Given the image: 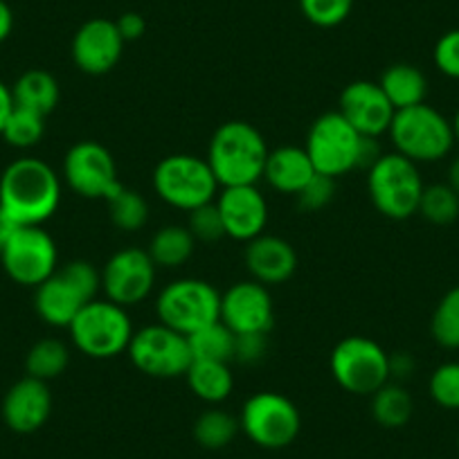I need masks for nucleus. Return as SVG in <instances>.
<instances>
[{"mask_svg":"<svg viewBox=\"0 0 459 459\" xmlns=\"http://www.w3.org/2000/svg\"><path fill=\"white\" fill-rule=\"evenodd\" d=\"M61 203V178L41 158H19L0 176V210L19 225H43Z\"/></svg>","mask_w":459,"mask_h":459,"instance_id":"1","label":"nucleus"},{"mask_svg":"<svg viewBox=\"0 0 459 459\" xmlns=\"http://www.w3.org/2000/svg\"><path fill=\"white\" fill-rule=\"evenodd\" d=\"M304 152L317 174L335 180L354 169H369L383 153L377 140L360 135L338 110L316 117L307 134Z\"/></svg>","mask_w":459,"mask_h":459,"instance_id":"2","label":"nucleus"},{"mask_svg":"<svg viewBox=\"0 0 459 459\" xmlns=\"http://www.w3.org/2000/svg\"><path fill=\"white\" fill-rule=\"evenodd\" d=\"M268 153L271 149L257 126L230 120L212 134L205 160L221 187H237L257 185L264 178Z\"/></svg>","mask_w":459,"mask_h":459,"instance_id":"3","label":"nucleus"},{"mask_svg":"<svg viewBox=\"0 0 459 459\" xmlns=\"http://www.w3.org/2000/svg\"><path fill=\"white\" fill-rule=\"evenodd\" d=\"M101 290V271L86 259H74L56 268L34 289V308L46 325L68 329L70 322Z\"/></svg>","mask_w":459,"mask_h":459,"instance_id":"4","label":"nucleus"},{"mask_svg":"<svg viewBox=\"0 0 459 459\" xmlns=\"http://www.w3.org/2000/svg\"><path fill=\"white\" fill-rule=\"evenodd\" d=\"M387 135L394 152L417 165L444 160L455 147L453 122L426 101L396 110Z\"/></svg>","mask_w":459,"mask_h":459,"instance_id":"5","label":"nucleus"},{"mask_svg":"<svg viewBox=\"0 0 459 459\" xmlns=\"http://www.w3.org/2000/svg\"><path fill=\"white\" fill-rule=\"evenodd\" d=\"M68 331L73 344L83 356L108 360L129 350L135 329L125 307L97 298L77 313Z\"/></svg>","mask_w":459,"mask_h":459,"instance_id":"6","label":"nucleus"},{"mask_svg":"<svg viewBox=\"0 0 459 459\" xmlns=\"http://www.w3.org/2000/svg\"><path fill=\"white\" fill-rule=\"evenodd\" d=\"M423 187L417 162L396 152L381 153L368 169L369 201L385 219L405 221L417 214Z\"/></svg>","mask_w":459,"mask_h":459,"instance_id":"7","label":"nucleus"},{"mask_svg":"<svg viewBox=\"0 0 459 459\" xmlns=\"http://www.w3.org/2000/svg\"><path fill=\"white\" fill-rule=\"evenodd\" d=\"M329 369L344 392L372 396L390 381V354L368 335H347L331 351Z\"/></svg>","mask_w":459,"mask_h":459,"instance_id":"8","label":"nucleus"},{"mask_svg":"<svg viewBox=\"0 0 459 459\" xmlns=\"http://www.w3.org/2000/svg\"><path fill=\"white\" fill-rule=\"evenodd\" d=\"M219 180L205 158L192 153H171L153 169V189L167 205L192 212L212 203L219 194Z\"/></svg>","mask_w":459,"mask_h":459,"instance_id":"9","label":"nucleus"},{"mask_svg":"<svg viewBox=\"0 0 459 459\" xmlns=\"http://www.w3.org/2000/svg\"><path fill=\"white\" fill-rule=\"evenodd\" d=\"M158 322L183 335L221 320V293L205 280L180 277L169 281L156 298Z\"/></svg>","mask_w":459,"mask_h":459,"instance_id":"10","label":"nucleus"},{"mask_svg":"<svg viewBox=\"0 0 459 459\" xmlns=\"http://www.w3.org/2000/svg\"><path fill=\"white\" fill-rule=\"evenodd\" d=\"M239 426L255 446L280 450L298 439L302 430V414L289 396L266 390L246 399L239 414Z\"/></svg>","mask_w":459,"mask_h":459,"instance_id":"11","label":"nucleus"},{"mask_svg":"<svg viewBox=\"0 0 459 459\" xmlns=\"http://www.w3.org/2000/svg\"><path fill=\"white\" fill-rule=\"evenodd\" d=\"M126 354L140 374L152 378L185 377L194 360L187 335L169 329L162 322L134 331Z\"/></svg>","mask_w":459,"mask_h":459,"instance_id":"12","label":"nucleus"},{"mask_svg":"<svg viewBox=\"0 0 459 459\" xmlns=\"http://www.w3.org/2000/svg\"><path fill=\"white\" fill-rule=\"evenodd\" d=\"M0 264L16 284L37 289L59 268V253L43 225H21L3 244Z\"/></svg>","mask_w":459,"mask_h":459,"instance_id":"13","label":"nucleus"},{"mask_svg":"<svg viewBox=\"0 0 459 459\" xmlns=\"http://www.w3.org/2000/svg\"><path fill=\"white\" fill-rule=\"evenodd\" d=\"M64 180L74 194L91 201H108L122 187L113 153L95 140H82L65 152Z\"/></svg>","mask_w":459,"mask_h":459,"instance_id":"14","label":"nucleus"},{"mask_svg":"<svg viewBox=\"0 0 459 459\" xmlns=\"http://www.w3.org/2000/svg\"><path fill=\"white\" fill-rule=\"evenodd\" d=\"M156 271L147 250L122 248L101 268V290L110 302L125 308L135 307L153 293Z\"/></svg>","mask_w":459,"mask_h":459,"instance_id":"15","label":"nucleus"},{"mask_svg":"<svg viewBox=\"0 0 459 459\" xmlns=\"http://www.w3.org/2000/svg\"><path fill=\"white\" fill-rule=\"evenodd\" d=\"M221 322L235 335L268 333L275 322V307L268 286L255 280L230 286L221 293Z\"/></svg>","mask_w":459,"mask_h":459,"instance_id":"16","label":"nucleus"},{"mask_svg":"<svg viewBox=\"0 0 459 459\" xmlns=\"http://www.w3.org/2000/svg\"><path fill=\"white\" fill-rule=\"evenodd\" d=\"M338 113L350 122L360 135L378 140L387 135L394 117V106L385 97L378 82H368V79H356L347 83L340 92Z\"/></svg>","mask_w":459,"mask_h":459,"instance_id":"17","label":"nucleus"},{"mask_svg":"<svg viewBox=\"0 0 459 459\" xmlns=\"http://www.w3.org/2000/svg\"><path fill=\"white\" fill-rule=\"evenodd\" d=\"M125 39L110 19H91L73 37V61L83 74H108L125 55Z\"/></svg>","mask_w":459,"mask_h":459,"instance_id":"18","label":"nucleus"},{"mask_svg":"<svg viewBox=\"0 0 459 459\" xmlns=\"http://www.w3.org/2000/svg\"><path fill=\"white\" fill-rule=\"evenodd\" d=\"M214 203L223 219L225 237L248 244L264 235L268 225V203L257 185L221 187Z\"/></svg>","mask_w":459,"mask_h":459,"instance_id":"19","label":"nucleus"},{"mask_svg":"<svg viewBox=\"0 0 459 459\" xmlns=\"http://www.w3.org/2000/svg\"><path fill=\"white\" fill-rule=\"evenodd\" d=\"M52 414V392L46 381L25 377L7 390L3 399V419L19 435L41 430Z\"/></svg>","mask_w":459,"mask_h":459,"instance_id":"20","label":"nucleus"},{"mask_svg":"<svg viewBox=\"0 0 459 459\" xmlns=\"http://www.w3.org/2000/svg\"><path fill=\"white\" fill-rule=\"evenodd\" d=\"M244 262L250 273V280L264 286H277L295 275L298 253L286 239L264 232L257 239L246 244Z\"/></svg>","mask_w":459,"mask_h":459,"instance_id":"21","label":"nucleus"},{"mask_svg":"<svg viewBox=\"0 0 459 459\" xmlns=\"http://www.w3.org/2000/svg\"><path fill=\"white\" fill-rule=\"evenodd\" d=\"M316 167H313L311 158L304 152V147H277L268 153L266 169H264V180L271 185L275 192L295 194L302 192L304 185L316 176Z\"/></svg>","mask_w":459,"mask_h":459,"instance_id":"22","label":"nucleus"},{"mask_svg":"<svg viewBox=\"0 0 459 459\" xmlns=\"http://www.w3.org/2000/svg\"><path fill=\"white\" fill-rule=\"evenodd\" d=\"M185 381L196 399L210 405H219L235 390V377L230 363H216V360H192L185 372Z\"/></svg>","mask_w":459,"mask_h":459,"instance_id":"23","label":"nucleus"},{"mask_svg":"<svg viewBox=\"0 0 459 459\" xmlns=\"http://www.w3.org/2000/svg\"><path fill=\"white\" fill-rule=\"evenodd\" d=\"M378 86L383 88L394 110L423 104L428 97L426 74L412 64H394L385 68L378 79Z\"/></svg>","mask_w":459,"mask_h":459,"instance_id":"24","label":"nucleus"},{"mask_svg":"<svg viewBox=\"0 0 459 459\" xmlns=\"http://www.w3.org/2000/svg\"><path fill=\"white\" fill-rule=\"evenodd\" d=\"M12 97H14V106L37 110L48 117L59 104L61 92L55 74L41 68H32L16 79V83L12 86Z\"/></svg>","mask_w":459,"mask_h":459,"instance_id":"25","label":"nucleus"},{"mask_svg":"<svg viewBox=\"0 0 459 459\" xmlns=\"http://www.w3.org/2000/svg\"><path fill=\"white\" fill-rule=\"evenodd\" d=\"M196 239L187 225H165L149 241V257L156 268H180L192 259Z\"/></svg>","mask_w":459,"mask_h":459,"instance_id":"26","label":"nucleus"},{"mask_svg":"<svg viewBox=\"0 0 459 459\" xmlns=\"http://www.w3.org/2000/svg\"><path fill=\"white\" fill-rule=\"evenodd\" d=\"M369 408H372V417L378 426L396 430L412 419L414 401L412 394L399 381H387L385 385L374 392Z\"/></svg>","mask_w":459,"mask_h":459,"instance_id":"27","label":"nucleus"},{"mask_svg":"<svg viewBox=\"0 0 459 459\" xmlns=\"http://www.w3.org/2000/svg\"><path fill=\"white\" fill-rule=\"evenodd\" d=\"M187 340L194 360H216V363H232L235 360L237 335L221 320L194 331L192 335H187Z\"/></svg>","mask_w":459,"mask_h":459,"instance_id":"28","label":"nucleus"},{"mask_svg":"<svg viewBox=\"0 0 459 459\" xmlns=\"http://www.w3.org/2000/svg\"><path fill=\"white\" fill-rule=\"evenodd\" d=\"M70 365L68 344L56 338H43L32 344V350L25 356V372L39 381H55Z\"/></svg>","mask_w":459,"mask_h":459,"instance_id":"29","label":"nucleus"},{"mask_svg":"<svg viewBox=\"0 0 459 459\" xmlns=\"http://www.w3.org/2000/svg\"><path fill=\"white\" fill-rule=\"evenodd\" d=\"M241 432L239 417L225 412L221 408H210L198 414L194 421V439L198 446L207 450H221L235 441V437Z\"/></svg>","mask_w":459,"mask_h":459,"instance_id":"30","label":"nucleus"},{"mask_svg":"<svg viewBox=\"0 0 459 459\" xmlns=\"http://www.w3.org/2000/svg\"><path fill=\"white\" fill-rule=\"evenodd\" d=\"M108 205V216L110 223L117 230H125V232H135V230L144 228L149 221V205L144 201V196L135 189L125 187L122 185L113 196L106 201Z\"/></svg>","mask_w":459,"mask_h":459,"instance_id":"31","label":"nucleus"},{"mask_svg":"<svg viewBox=\"0 0 459 459\" xmlns=\"http://www.w3.org/2000/svg\"><path fill=\"white\" fill-rule=\"evenodd\" d=\"M43 134H46V115L23 108V106H14L0 135L5 138L10 147L32 149L41 143Z\"/></svg>","mask_w":459,"mask_h":459,"instance_id":"32","label":"nucleus"},{"mask_svg":"<svg viewBox=\"0 0 459 459\" xmlns=\"http://www.w3.org/2000/svg\"><path fill=\"white\" fill-rule=\"evenodd\" d=\"M430 333L444 350H459V286L446 290L430 317Z\"/></svg>","mask_w":459,"mask_h":459,"instance_id":"33","label":"nucleus"},{"mask_svg":"<svg viewBox=\"0 0 459 459\" xmlns=\"http://www.w3.org/2000/svg\"><path fill=\"white\" fill-rule=\"evenodd\" d=\"M417 214L432 225L455 223L459 219V194L448 183L426 185Z\"/></svg>","mask_w":459,"mask_h":459,"instance_id":"34","label":"nucleus"},{"mask_svg":"<svg viewBox=\"0 0 459 459\" xmlns=\"http://www.w3.org/2000/svg\"><path fill=\"white\" fill-rule=\"evenodd\" d=\"M432 401L444 410H459V360L441 363L428 378Z\"/></svg>","mask_w":459,"mask_h":459,"instance_id":"35","label":"nucleus"},{"mask_svg":"<svg viewBox=\"0 0 459 459\" xmlns=\"http://www.w3.org/2000/svg\"><path fill=\"white\" fill-rule=\"evenodd\" d=\"M299 10L316 28H335L350 19L354 0H299Z\"/></svg>","mask_w":459,"mask_h":459,"instance_id":"36","label":"nucleus"},{"mask_svg":"<svg viewBox=\"0 0 459 459\" xmlns=\"http://www.w3.org/2000/svg\"><path fill=\"white\" fill-rule=\"evenodd\" d=\"M187 230L192 232V237L203 244H216L219 239L225 237L223 219H221V212L216 207V203H205V205L196 207V210L187 212Z\"/></svg>","mask_w":459,"mask_h":459,"instance_id":"37","label":"nucleus"},{"mask_svg":"<svg viewBox=\"0 0 459 459\" xmlns=\"http://www.w3.org/2000/svg\"><path fill=\"white\" fill-rule=\"evenodd\" d=\"M335 196V178L325 174H316L307 185L302 187V192L295 194V201L302 212H320L333 201Z\"/></svg>","mask_w":459,"mask_h":459,"instance_id":"38","label":"nucleus"},{"mask_svg":"<svg viewBox=\"0 0 459 459\" xmlns=\"http://www.w3.org/2000/svg\"><path fill=\"white\" fill-rule=\"evenodd\" d=\"M437 70L450 79H459V28L441 34L432 50Z\"/></svg>","mask_w":459,"mask_h":459,"instance_id":"39","label":"nucleus"},{"mask_svg":"<svg viewBox=\"0 0 459 459\" xmlns=\"http://www.w3.org/2000/svg\"><path fill=\"white\" fill-rule=\"evenodd\" d=\"M268 333H246V335H237L235 340V360L244 365H253L259 363L266 354L268 347Z\"/></svg>","mask_w":459,"mask_h":459,"instance_id":"40","label":"nucleus"},{"mask_svg":"<svg viewBox=\"0 0 459 459\" xmlns=\"http://www.w3.org/2000/svg\"><path fill=\"white\" fill-rule=\"evenodd\" d=\"M115 25H117V32L122 34L125 43L138 41V39H143L144 32H147V21H144V16L138 14V12H125L120 19H115Z\"/></svg>","mask_w":459,"mask_h":459,"instance_id":"41","label":"nucleus"},{"mask_svg":"<svg viewBox=\"0 0 459 459\" xmlns=\"http://www.w3.org/2000/svg\"><path fill=\"white\" fill-rule=\"evenodd\" d=\"M414 369V360L410 354H390V381L410 377Z\"/></svg>","mask_w":459,"mask_h":459,"instance_id":"42","label":"nucleus"},{"mask_svg":"<svg viewBox=\"0 0 459 459\" xmlns=\"http://www.w3.org/2000/svg\"><path fill=\"white\" fill-rule=\"evenodd\" d=\"M12 30H14V12L5 0H0V43L10 39Z\"/></svg>","mask_w":459,"mask_h":459,"instance_id":"43","label":"nucleus"},{"mask_svg":"<svg viewBox=\"0 0 459 459\" xmlns=\"http://www.w3.org/2000/svg\"><path fill=\"white\" fill-rule=\"evenodd\" d=\"M12 108H14V97H12V88L0 82V134L5 126L7 117H10Z\"/></svg>","mask_w":459,"mask_h":459,"instance_id":"44","label":"nucleus"},{"mask_svg":"<svg viewBox=\"0 0 459 459\" xmlns=\"http://www.w3.org/2000/svg\"><path fill=\"white\" fill-rule=\"evenodd\" d=\"M446 183H448L450 187H453L455 192L459 194V153L453 158V160H450V165H448V180H446Z\"/></svg>","mask_w":459,"mask_h":459,"instance_id":"45","label":"nucleus"},{"mask_svg":"<svg viewBox=\"0 0 459 459\" xmlns=\"http://www.w3.org/2000/svg\"><path fill=\"white\" fill-rule=\"evenodd\" d=\"M453 134H455V144H459V108H457V113H455V117L453 120Z\"/></svg>","mask_w":459,"mask_h":459,"instance_id":"46","label":"nucleus"},{"mask_svg":"<svg viewBox=\"0 0 459 459\" xmlns=\"http://www.w3.org/2000/svg\"><path fill=\"white\" fill-rule=\"evenodd\" d=\"M3 244H5V239H3V237H0V255H3Z\"/></svg>","mask_w":459,"mask_h":459,"instance_id":"47","label":"nucleus"}]
</instances>
